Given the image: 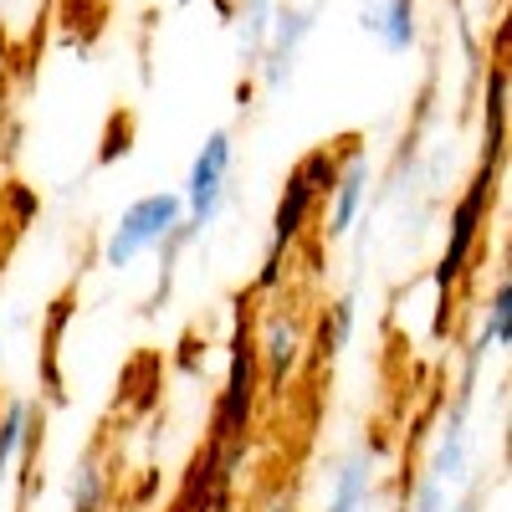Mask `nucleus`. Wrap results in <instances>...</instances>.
I'll return each mask as SVG.
<instances>
[{
	"label": "nucleus",
	"mask_w": 512,
	"mask_h": 512,
	"mask_svg": "<svg viewBox=\"0 0 512 512\" xmlns=\"http://www.w3.org/2000/svg\"><path fill=\"white\" fill-rule=\"evenodd\" d=\"M313 26H318V6H277V11H272L267 47H262V62H256V72H262V88H267V93H277L282 82L292 77L297 52H303V41L313 36Z\"/></svg>",
	"instance_id": "39448f33"
},
{
	"label": "nucleus",
	"mask_w": 512,
	"mask_h": 512,
	"mask_svg": "<svg viewBox=\"0 0 512 512\" xmlns=\"http://www.w3.org/2000/svg\"><path fill=\"white\" fill-rule=\"evenodd\" d=\"M507 344H512V282H507V277H497L492 303H487V318H482V338L472 344V359H466V390H472L477 369H482L492 354H502Z\"/></svg>",
	"instance_id": "9d476101"
},
{
	"label": "nucleus",
	"mask_w": 512,
	"mask_h": 512,
	"mask_svg": "<svg viewBox=\"0 0 512 512\" xmlns=\"http://www.w3.org/2000/svg\"><path fill=\"white\" fill-rule=\"evenodd\" d=\"M103 472H98V461H82L77 466V477H72V512H98L103 507Z\"/></svg>",
	"instance_id": "a211bd4d"
},
{
	"label": "nucleus",
	"mask_w": 512,
	"mask_h": 512,
	"mask_svg": "<svg viewBox=\"0 0 512 512\" xmlns=\"http://www.w3.org/2000/svg\"><path fill=\"white\" fill-rule=\"evenodd\" d=\"M303 349H308V338H303V323H297V318L272 313V318L262 323V338H256V359H262V369H267L272 384H282V379L297 369Z\"/></svg>",
	"instance_id": "1a4fd4ad"
},
{
	"label": "nucleus",
	"mask_w": 512,
	"mask_h": 512,
	"mask_svg": "<svg viewBox=\"0 0 512 512\" xmlns=\"http://www.w3.org/2000/svg\"><path fill=\"white\" fill-rule=\"evenodd\" d=\"M482 123H487L482 159L502 164V154H507V67L502 62H492L482 77Z\"/></svg>",
	"instance_id": "f8f14e48"
},
{
	"label": "nucleus",
	"mask_w": 512,
	"mask_h": 512,
	"mask_svg": "<svg viewBox=\"0 0 512 512\" xmlns=\"http://www.w3.org/2000/svg\"><path fill=\"white\" fill-rule=\"evenodd\" d=\"M297 169H303V180L318 190V200H328V190H333V180H338V154H333L328 144H318L313 154L297 159Z\"/></svg>",
	"instance_id": "f3484780"
},
{
	"label": "nucleus",
	"mask_w": 512,
	"mask_h": 512,
	"mask_svg": "<svg viewBox=\"0 0 512 512\" xmlns=\"http://www.w3.org/2000/svg\"><path fill=\"white\" fill-rule=\"evenodd\" d=\"M256 395H262V359H256L251 328L236 323V333H231V364H226V390H221V410H216V436L221 441H241L251 431Z\"/></svg>",
	"instance_id": "7ed1b4c3"
},
{
	"label": "nucleus",
	"mask_w": 512,
	"mask_h": 512,
	"mask_svg": "<svg viewBox=\"0 0 512 512\" xmlns=\"http://www.w3.org/2000/svg\"><path fill=\"white\" fill-rule=\"evenodd\" d=\"M349 338H354V297H338L318 328V359H338L349 349Z\"/></svg>",
	"instance_id": "dca6fc26"
},
{
	"label": "nucleus",
	"mask_w": 512,
	"mask_h": 512,
	"mask_svg": "<svg viewBox=\"0 0 512 512\" xmlns=\"http://www.w3.org/2000/svg\"><path fill=\"white\" fill-rule=\"evenodd\" d=\"M369 497H374V461L364 451L338 461V472L328 482V512H369Z\"/></svg>",
	"instance_id": "ddd939ff"
},
{
	"label": "nucleus",
	"mask_w": 512,
	"mask_h": 512,
	"mask_svg": "<svg viewBox=\"0 0 512 512\" xmlns=\"http://www.w3.org/2000/svg\"><path fill=\"white\" fill-rule=\"evenodd\" d=\"M497 175H502V164L482 159L477 164V175L472 185L461 190V200L451 205V231H446V251H441V262H436V333H446V308H451V292L456 282L472 272L477 262V251H482V236H487V221H492V200H497Z\"/></svg>",
	"instance_id": "f257e3e1"
},
{
	"label": "nucleus",
	"mask_w": 512,
	"mask_h": 512,
	"mask_svg": "<svg viewBox=\"0 0 512 512\" xmlns=\"http://www.w3.org/2000/svg\"><path fill=\"white\" fill-rule=\"evenodd\" d=\"M282 256H287V251H267L262 272H256V292H272V287L282 282Z\"/></svg>",
	"instance_id": "412c9836"
},
{
	"label": "nucleus",
	"mask_w": 512,
	"mask_h": 512,
	"mask_svg": "<svg viewBox=\"0 0 512 512\" xmlns=\"http://www.w3.org/2000/svg\"><path fill=\"white\" fill-rule=\"evenodd\" d=\"M231 159H236V144H231V128H216L205 144H200V154H195V164H190V180H185V226H210L221 216V205H226V180H231Z\"/></svg>",
	"instance_id": "20e7f679"
},
{
	"label": "nucleus",
	"mask_w": 512,
	"mask_h": 512,
	"mask_svg": "<svg viewBox=\"0 0 512 512\" xmlns=\"http://www.w3.org/2000/svg\"><path fill=\"white\" fill-rule=\"evenodd\" d=\"M359 26L369 36H379V47L395 52V57L420 47V11H415V0H369Z\"/></svg>",
	"instance_id": "6e6552de"
},
{
	"label": "nucleus",
	"mask_w": 512,
	"mask_h": 512,
	"mask_svg": "<svg viewBox=\"0 0 512 512\" xmlns=\"http://www.w3.org/2000/svg\"><path fill=\"white\" fill-rule=\"evenodd\" d=\"M272 11H277V0H241V11H236V52H241L246 72H256V62H262Z\"/></svg>",
	"instance_id": "2eb2a0df"
},
{
	"label": "nucleus",
	"mask_w": 512,
	"mask_h": 512,
	"mask_svg": "<svg viewBox=\"0 0 512 512\" xmlns=\"http://www.w3.org/2000/svg\"><path fill=\"white\" fill-rule=\"evenodd\" d=\"M180 221H185V200L180 195L159 190V195L134 200L118 216V226L108 231V241H103V267H113V272L134 267L144 251H154V246H164L169 236H175Z\"/></svg>",
	"instance_id": "f03ea898"
},
{
	"label": "nucleus",
	"mask_w": 512,
	"mask_h": 512,
	"mask_svg": "<svg viewBox=\"0 0 512 512\" xmlns=\"http://www.w3.org/2000/svg\"><path fill=\"white\" fill-rule=\"evenodd\" d=\"M466 400H472V390H461L456 395V410L446 415V431H441V446L431 456V472L425 477H436L446 487H456L466 477Z\"/></svg>",
	"instance_id": "9b49d317"
},
{
	"label": "nucleus",
	"mask_w": 512,
	"mask_h": 512,
	"mask_svg": "<svg viewBox=\"0 0 512 512\" xmlns=\"http://www.w3.org/2000/svg\"><path fill=\"white\" fill-rule=\"evenodd\" d=\"M410 512H451V492H446V482L420 477V487H415V497H410Z\"/></svg>",
	"instance_id": "6ab92c4d"
},
{
	"label": "nucleus",
	"mask_w": 512,
	"mask_h": 512,
	"mask_svg": "<svg viewBox=\"0 0 512 512\" xmlns=\"http://www.w3.org/2000/svg\"><path fill=\"white\" fill-rule=\"evenodd\" d=\"M262 512H292V502H267Z\"/></svg>",
	"instance_id": "4be33fe9"
},
{
	"label": "nucleus",
	"mask_w": 512,
	"mask_h": 512,
	"mask_svg": "<svg viewBox=\"0 0 512 512\" xmlns=\"http://www.w3.org/2000/svg\"><path fill=\"white\" fill-rule=\"evenodd\" d=\"M369 200V154L349 149V159H338V180L328 190V241H344L359 221V210Z\"/></svg>",
	"instance_id": "423d86ee"
},
{
	"label": "nucleus",
	"mask_w": 512,
	"mask_h": 512,
	"mask_svg": "<svg viewBox=\"0 0 512 512\" xmlns=\"http://www.w3.org/2000/svg\"><path fill=\"white\" fill-rule=\"evenodd\" d=\"M31 436H36V405L31 400H11L6 410H0V487L11 482V466L31 446Z\"/></svg>",
	"instance_id": "4468645a"
},
{
	"label": "nucleus",
	"mask_w": 512,
	"mask_h": 512,
	"mask_svg": "<svg viewBox=\"0 0 512 512\" xmlns=\"http://www.w3.org/2000/svg\"><path fill=\"white\" fill-rule=\"evenodd\" d=\"M318 190L303 180V169H292L282 195H277V210H272V251H292L303 241V231L313 226V210H318Z\"/></svg>",
	"instance_id": "0eeeda50"
},
{
	"label": "nucleus",
	"mask_w": 512,
	"mask_h": 512,
	"mask_svg": "<svg viewBox=\"0 0 512 512\" xmlns=\"http://www.w3.org/2000/svg\"><path fill=\"white\" fill-rule=\"evenodd\" d=\"M6 205H11L16 231H21V226H31V216L41 210V200H36V190H31V185H6Z\"/></svg>",
	"instance_id": "aec40b11"
}]
</instances>
